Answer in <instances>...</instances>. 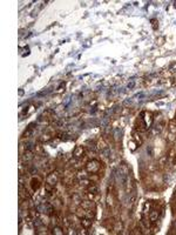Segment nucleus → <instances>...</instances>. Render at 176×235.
<instances>
[{
    "label": "nucleus",
    "mask_w": 176,
    "mask_h": 235,
    "mask_svg": "<svg viewBox=\"0 0 176 235\" xmlns=\"http://www.w3.org/2000/svg\"><path fill=\"white\" fill-rule=\"evenodd\" d=\"M85 169L88 172L89 174H99V173H100V169H101V162L95 160V159L89 160L86 164Z\"/></svg>",
    "instance_id": "1"
},
{
    "label": "nucleus",
    "mask_w": 176,
    "mask_h": 235,
    "mask_svg": "<svg viewBox=\"0 0 176 235\" xmlns=\"http://www.w3.org/2000/svg\"><path fill=\"white\" fill-rule=\"evenodd\" d=\"M162 210L163 209H160L157 208V207H155V208H153L149 212V221L151 222V223H156L159 220H160L161 215H162Z\"/></svg>",
    "instance_id": "2"
},
{
    "label": "nucleus",
    "mask_w": 176,
    "mask_h": 235,
    "mask_svg": "<svg viewBox=\"0 0 176 235\" xmlns=\"http://www.w3.org/2000/svg\"><path fill=\"white\" fill-rule=\"evenodd\" d=\"M58 181H59L58 173H55V172H51V173L47 175V177H46V182H45V183H47V185H49V186L54 187V186L58 183Z\"/></svg>",
    "instance_id": "3"
},
{
    "label": "nucleus",
    "mask_w": 176,
    "mask_h": 235,
    "mask_svg": "<svg viewBox=\"0 0 176 235\" xmlns=\"http://www.w3.org/2000/svg\"><path fill=\"white\" fill-rule=\"evenodd\" d=\"M29 183H31V188L35 192V191H38L39 188L41 187L43 181H41V179L39 176H33L32 179H31V181H29Z\"/></svg>",
    "instance_id": "4"
},
{
    "label": "nucleus",
    "mask_w": 176,
    "mask_h": 235,
    "mask_svg": "<svg viewBox=\"0 0 176 235\" xmlns=\"http://www.w3.org/2000/svg\"><path fill=\"white\" fill-rule=\"evenodd\" d=\"M73 156H74L75 159H78V160L82 159L85 156V148L82 146H76L75 150H73Z\"/></svg>",
    "instance_id": "5"
},
{
    "label": "nucleus",
    "mask_w": 176,
    "mask_h": 235,
    "mask_svg": "<svg viewBox=\"0 0 176 235\" xmlns=\"http://www.w3.org/2000/svg\"><path fill=\"white\" fill-rule=\"evenodd\" d=\"M141 117L143 118L144 122L147 123V127L150 128L151 122H153V114H151L150 112H142L141 113Z\"/></svg>",
    "instance_id": "6"
},
{
    "label": "nucleus",
    "mask_w": 176,
    "mask_h": 235,
    "mask_svg": "<svg viewBox=\"0 0 176 235\" xmlns=\"http://www.w3.org/2000/svg\"><path fill=\"white\" fill-rule=\"evenodd\" d=\"M93 219H89V218H87V216H83V218H81L80 219V223L81 226H82V228L83 229H89L92 227V224H93V221H92Z\"/></svg>",
    "instance_id": "7"
},
{
    "label": "nucleus",
    "mask_w": 176,
    "mask_h": 235,
    "mask_svg": "<svg viewBox=\"0 0 176 235\" xmlns=\"http://www.w3.org/2000/svg\"><path fill=\"white\" fill-rule=\"evenodd\" d=\"M33 158H34V155H33V152L32 150H25V153L22 154V160H24V162H26V164H28L29 161L33 160Z\"/></svg>",
    "instance_id": "8"
},
{
    "label": "nucleus",
    "mask_w": 176,
    "mask_h": 235,
    "mask_svg": "<svg viewBox=\"0 0 176 235\" xmlns=\"http://www.w3.org/2000/svg\"><path fill=\"white\" fill-rule=\"evenodd\" d=\"M150 207H151V202L150 201H146L143 205V210H142V214H143V218H148V215H149V212L151 210L150 209Z\"/></svg>",
    "instance_id": "9"
},
{
    "label": "nucleus",
    "mask_w": 176,
    "mask_h": 235,
    "mask_svg": "<svg viewBox=\"0 0 176 235\" xmlns=\"http://www.w3.org/2000/svg\"><path fill=\"white\" fill-rule=\"evenodd\" d=\"M72 201H73L75 205H81V202H82V199H81L80 194L74 193V194L72 195Z\"/></svg>",
    "instance_id": "10"
},
{
    "label": "nucleus",
    "mask_w": 176,
    "mask_h": 235,
    "mask_svg": "<svg viewBox=\"0 0 176 235\" xmlns=\"http://www.w3.org/2000/svg\"><path fill=\"white\" fill-rule=\"evenodd\" d=\"M53 234L55 235H64L65 234V232L64 229L59 226V224H56V226H54V228H53Z\"/></svg>",
    "instance_id": "11"
},
{
    "label": "nucleus",
    "mask_w": 176,
    "mask_h": 235,
    "mask_svg": "<svg viewBox=\"0 0 176 235\" xmlns=\"http://www.w3.org/2000/svg\"><path fill=\"white\" fill-rule=\"evenodd\" d=\"M168 129H169V132H171V133H176V120H173V121L169 122Z\"/></svg>",
    "instance_id": "12"
},
{
    "label": "nucleus",
    "mask_w": 176,
    "mask_h": 235,
    "mask_svg": "<svg viewBox=\"0 0 176 235\" xmlns=\"http://www.w3.org/2000/svg\"><path fill=\"white\" fill-rule=\"evenodd\" d=\"M51 139H52V136H51L49 134H43V138H41V139H40V140H41L43 142V141L46 142V141H49V140H51Z\"/></svg>",
    "instance_id": "13"
},
{
    "label": "nucleus",
    "mask_w": 176,
    "mask_h": 235,
    "mask_svg": "<svg viewBox=\"0 0 176 235\" xmlns=\"http://www.w3.org/2000/svg\"><path fill=\"white\" fill-rule=\"evenodd\" d=\"M134 232H130V234H142V232H141V229L140 228H135V229H133Z\"/></svg>",
    "instance_id": "14"
},
{
    "label": "nucleus",
    "mask_w": 176,
    "mask_h": 235,
    "mask_svg": "<svg viewBox=\"0 0 176 235\" xmlns=\"http://www.w3.org/2000/svg\"><path fill=\"white\" fill-rule=\"evenodd\" d=\"M151 22H153V28H154V30H156V24L159 25V22L156 21L155 19H153V20H151Z\"/></svg>",
    "instance_id": "15"
},
{
    "label": "nucleus",
    "mask_w": 176,
    "mask_h": 235,
    "mask_svg": "<svg viewBox=\"0 0 176 235\" xmlns=\"http://www.w3.org/2000/svg\"><path fill=\"white\" fill-rule=\"evenodd\" d=\"M147 153H149V155H150V156H151V155H153V147H151V146H150L149 148H148V150H147Z\"/></svg>",
    "instance_id": "16"
},
{
    "label": "nucleus",
    "mask_w": 176,
    "mask_h": 235,
    "mask_svg": "<svg viewBox=\"0 0 176 235\" xmlns=\"http://www.w3.org/2000/svg\"><path fill=\"white\" fill-rule=\"evenodd\" d=\"M174 196L176 198V188H175V192H174Z\"/></svg>",
    "instance_id": "17"
},
{
    "label": "nucleus",
    "mask_w": 176,
    "mask_h": 235,
    "mask_svg": "<svg viewBox=\"0 0 176 235\" xmlns=\"http://www.w3.org/2000/svg\"><path fill=\"white\" fill-rule=\"evenodd\" d=\"M175 120H176V114H175Z\"/></svg>",
    "instance_id": "18"
}]
</instances>
